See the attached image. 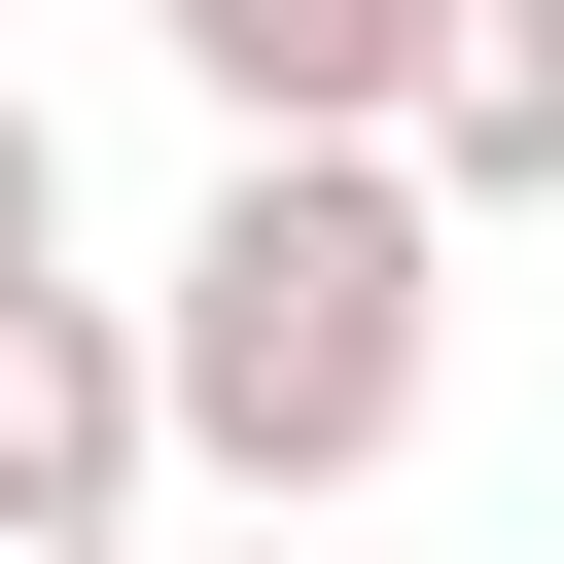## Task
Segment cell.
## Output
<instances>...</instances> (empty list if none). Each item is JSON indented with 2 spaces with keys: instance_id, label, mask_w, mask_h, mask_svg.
Wrapping results in <instances>:
<instances>
[{
  "instance_id": "obj_1",
  "label": "cell",
  "mask_w": 564,
  "mask_h": 564,
  "mask_svg": "<svg viewBox=\"0 0 564 564\" xmlns=\"http://www.w3.org/2000/svg\"><path fill=\"white\" fill-rule=\"evenodd\" d=\"M141 352H176V494L212 529H352L423 458V388H458V176L423 141H212Z\"/></svg>"
},
{
  "instance_id": "obj_2",
  "label": "cell",
  "mask_w": 564,
  "mask_h": 564,
  "mask_svg": "<svg viewBox=\"0 0 564 564\" xmlns=\"http://www.w3.org/2000/svg\"><path fill=\"white\" fill-rule=\"evenodd\" d=\"M141 494H176L141 282H0V529H106V564H141Z\"/></svg>"
},
{
  "instance_id": "obj_3",
  "label": "cell",
  "mask_w": 564,
  "mask_h": 564,
  "mask_svg": "<svg viewBox=\"0 0 564 564\" xmlns=\"http://www.w3.org/2000/svg\"><path fill=\"white\" fill-rule=\"evenodd\" d=\"M141 35H176V106H212V141H423L494 0H141Z\"/></svg>"
},
{
  "instance_id": "obj_4",
  "label": "cell",
  "mask_w": 564,
  "mask_h": 564,
  "mask_svg": "<svg viewBox=\"0 0 564 564\" xmlns=\"http://www.w3.org/2000/svg\"><path fill=\"white\" fill-rule=\"evenodd\" d=\"M423 176H458V247H494V212H564V0H494V35H458Z\"/></svg>"
},
{
  "instance_id": "obj_5",
  "label": "cell",
  "mask_w": 564,
  "mask_h": 564,
  "mask_svg": "<svg viewBox=\"0 0 564 564\" xmlns=\"http://www.w3.org/2000/svg\"><path fill=\"white\" fill-rule=\"evenodd\" d=\"M0 282H70V141H35V70H0Z\"/></svg>"
},
{
  "instance_id": "obj_6",
  "label": "cell",
  "mask_w": 564,
  "mask_h": 564,
  "mask_svg": "<svg viewBox=\"0 0 564 564\" xmlns=\"http://www.w3.org/2000/svg\"><path fill=\"white\" fill-rule=\"evenodd\" d=\"M212 564H352V529H212Z\"/></svg>"
}]
</instances>
